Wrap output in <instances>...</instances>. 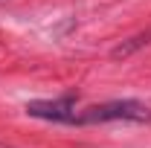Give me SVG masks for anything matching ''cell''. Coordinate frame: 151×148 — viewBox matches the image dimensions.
Listing matches in <instances>:
<instances>
[{"label": "cell", "instance_id": "3957f363", "mask_svg": "<svg viewBox=\"0 0 151 148\" xmlns=\"http://www.w3.org/2000/svg\"><path fill=\"white\" fill-rule=\"evenodd\" d=\"M151 44V29H145V32H137V35H131L128 41H122V44H116L113 47V52H111V58H128V55H134L137 50H142V47H148Z\"/></svg>", "mask_w": 151, "mask_h": 148}, {"label": "cell", "instance_id": "6da1fadb", "mask_svg": "<svg viewBox=\"0 0 151 148\" xmlns=\"http://www.w3.org/2000/svg\"><path fill=\"white\" fill-rule=\"evenodd\" d=\"M96 122H151V108L137 99H113L93 105L76 116V125H96Z\"/></svg>", "mask_w": 151, "mask_h": 148}, {"label": "cell", "instance_id": "7a4b0ae2", "mask_svg": "<svg viewBox=\"0 0 151 148\" xmlns=\"http://www.w3.org/2000/svg\"><path fill=\"white\" fill-rule=\"evenodd\" d=\"M76 102L78 96L67 93V96H58V99H35V102H26V113L35 116V119H47V122H61V125H76Z\"/></svg>", "mask_w": 151, "mask_h": 148}]
</instances>
